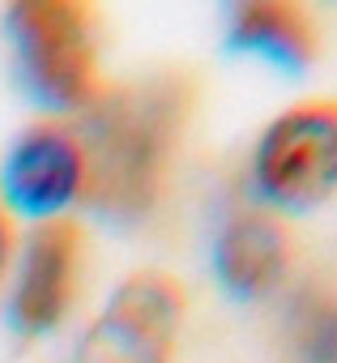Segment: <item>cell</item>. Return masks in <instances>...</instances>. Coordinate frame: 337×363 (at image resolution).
I'll return each instance as SVG.
<instances>
[{
    "instance_id": "cell-1",
    "label": "cell",
    "mask_w": 337,
    "mask_h": 363,
    "mask_svg": "<svg viewBox=\"0 0 337 363\" xmlns=\"http://www.w3.org/2000/svg\"><path fill=\"white\" fill-rule=\"evenodd\" d=\"M193 111V82L158 73L103 90L73 128L86 158L81 201L111 223H137L154 210L166 167Z\"/></svg>"
},
{
    "instance_id": "cell-2",
    "label": "cell",
    "mask_w": 337,
    "mask_h": 363,
    "mask_svg": "<svg viewBox=\"0 0 337 363\" xmlns=\"http://www.w3.org/2000/svg\"><path fill=\"white\" fill-rule=\"evenodd\" d=\"M5 30L13 43L26 94L47 111H86L98 94L94 13L73 0H22L9 5Z\"/></svg>"
},
{
    "instance_id": "cell-3",
    "label": "cell",
    "mask_w": 337,
    "mask_h": 363,
    "mask_svg": "<svg viewBox=\"0 0 337 363\" xmlns=\"http://www.w3.org/2000/svg\"><path fill=\"white\" fill-rule=\"evenodd\" d=\"M252 175L256 189L286 210L324 201L337 189V99L282 111L256 141Z\"/></svg>"
},
{
    "instance_id": "cell-4",
    "label": "cell",
    "mask_w": 337,
    "mask_h": 363,
    "mask_svg": "<svg viewBox=\"0 0 337 363\" xmlns=\"http://www.w3.org/2000/svg\"><path fill=\"white\" fill-rule=\"evenodd\" d=\"M184 320V291L171 274L141 269L115 286L86 329L73 363H166Z\"/></svg>"
},
{
    "instance_id": "cell-5",
    "label": "cell",
    "mask_w": 337,
    "mask_h": 363,
    "mask_svg": "<svg viewBox=\"0 0 337 363\" xmlns=\"http://www.w3.org/2000/svg\"><path fill=\"white\" fill-rule=\"evenodd\" d=\"M86 158L73 124L43 120L26 128L0 167V206L22 218H64L73 201H81Z\"/></svg>"
},
{
    "instance_id": "cell-6",
    "label": "cell",
    "mask_w": 337,
    "mask_h": 363,
    "mask_svg": "<svg viewBox=\"0 0 337 363\" xmlns=\"http://www.w3.org/2000/svg\"><path fill=\"white\" fill-rule=\"evenodd\" d=\"M81 252H86V231L73 218H47L30 231L9 295V325L18 333L39 337L64 320V312L77 299Z\"/></svg>"
},
{
    "instance_id": "cell-7",
    "label": "cell",
    "mask_w": 337,
    "mask_h": 363,
    "mask_svg": "<svg viewBox=\"0 0 337 363\" xmlns=\"http://www.w3.org/2000/svg\"><path fill=\"white\" fill-rule=\"evenodd\" d=\"M286 261H290V240H286L282 223L261 210H239L218 231L214 269H218L222 286L239 299H256V295L273 291L286 274Z\"/></svg>"
},
{
    "instance_id": "cell-8",
    "label": "cell",
    "mask_w": 337,
    "mask_h": 363,
    "mask_svg": "<svg viewBox=\"0 0 337 363\" xmlns=\"http://www.w3.org/2000/svg\"><path fill=\"white\" fill-rule=\"evenodd\" d=\"M227 43L235 52L261 56L278 69H303L316 56V26L299 5H282V0H256V5H239L231 18Z\"/></svg>"
},
{
    "instance_id": "cell-9",
    "label": "cell",
    "mask_w": 337,
    "mask_h": 363,
    "mask_svg": "<svg viewBox=\"0 0 337 363\" xmlns=\"http://www.w3.org/2000/svg\"><path fill=\"white\" fill-rule=\"evenodd\" d=\"M282 363H337V286L307 282L282 320Z\"/></svg>"
},
{
    "instance_id": "cell-10",
    "label": "cell",
    "mask_w": 337,
    "mask_h": 363,
    "mask_svg": "<svg viewBox=\"0 0 337 363\" xmlns=\"http://www.w3.org/2000/svg\"><path fill=\"white\" fill-rule=\"evenodd\" d=\"M13 244H18V235H13V218H9L5 206H0V278H5V269H9V261H13Z\"/></svg>"
}]
</instances>
